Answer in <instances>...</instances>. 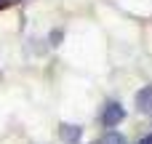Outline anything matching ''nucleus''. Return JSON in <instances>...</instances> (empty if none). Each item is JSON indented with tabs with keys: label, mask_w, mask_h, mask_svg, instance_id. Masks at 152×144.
I'll return each instance as SVG.
<instances>
[{
	"label": "nucleus",
	"mask_w": 152,
	"mask_h": 144,
	"mask_svg": "<svg viewBox=\"0 0 152 144\" xmlns=\"http://www.w3.org/2000/svg\"><path fill=\"white\" fill-rule=\"evenodd\" d=\"M61 37H64V32H61V29H53L48 40H51V45H59V43H61Z\"/></svg>",
	"instance_id": "nucleus-5"
},
{
	"label": "nucleus",
	"mask_w": 152,
	"mask_h": 144,
	"mask_svg": "<svg viewBox=\"0 0 152 144\" xmlns=\"http://www.w3.org/2000/svg\"><path fill=\"white\" fill-rule=\"evenodd\" d=\"M99 120H102L104 128L112 131L115 126H120V123L126 120V110H123V104H120V102H107L104 110H102V115H99Z\"/></svg>",
	"instance_id": "nucleus-1"
},
{
	"label": "nucleus",
	"mask_w": 152,
	"mask_h": 144,
	"mask_svg": "<svg viewBox=\"0 0 152 144\" xmlns=\"http://www.w3.org/2000/svg\"><path fill=\"white\" fill-rule=\"evenodd\" d=\"M134 104H136V110H139V112L150 115V112H152V86H142V91H136Z\"/></svg>",
	"instance_id": "nucleus-3"
},
{
	"label": "nucleus",
	"mask_w": 152,
	"mask_h": 144,
	"mask_svg": "<svg viewBox=\"0 0 152 144\" xmlns=\"http://www.w3.org/2000/svg\"><path fill=\"white\" fill-rule=\"evenodd\" d=\"M59 139L64 144H77L83 139V128L75 126V123H61V126H59Z\"/></svg>",
	"instance_id": "nucleus-2"
},
{
	"label": "nucleus",
	"mask_w": 152,
	"mask_h": 144,
	"mask_svg": "<svg viewBox=\"0 0 152 144\" xmlns=\"http://www.w3.org/2000/svg\"><path fill=\"white\" fill-rule=\"evenodd\" d=\"M99 144H126V136H123L120 131H107V134L99 139Z\"/></svg>",
	"instance_id": "nucleus-4"
},
{
	"label": "nucleus",
	"mask_w": 152,
	"mask_h": 144,
	"mask_svg": "<svg viewBox=\"0 0 152 144\" xmlns=\"http://www.w3.org/2000/svg\"><path fill=\"white\" fill-rule=\"evenodd\" d=\"M139 144H152V134H150V136H144V139H142Z\"/></svg>",
	"instance_id": "nucleus-6"
}]
</instances>
